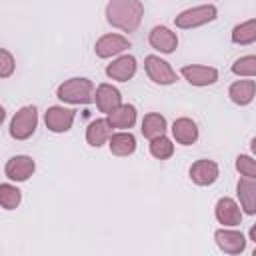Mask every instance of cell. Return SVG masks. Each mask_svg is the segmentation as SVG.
Masks as SVG:
<instances>
[{"label": "cell", "instance_id": "obj_13", "mask_svg": "<svg viewBox=\"0 0 256 256\" xmlns=\"http://www.w3.org/2000/svg\"><path fill=\"white\" fill-rule=\"evenodd\" d=\"M218 176H220V168L210 158H200L192 162V166L188 168V178L196 186H212L218 180Z\"/></svg>", "mask_w": 256, "mask_h": 256}, {"label": "cell", "instance_id": "obj_30", "mask_svg": "<svg viewBox=\"0 0 256 256\" xmlns=\"http://www.w3.org/2000/svg\"><path fill=\"white\" fill-rule=\"evenodd\" d=\"M250 152H252V154L256 156V136H254V138L250 140Z\"/></svg>", "mask_w": 256, "mask_h": 256}, {"label": "cell", "instance_id": "obj_19", "mask_svg": "<svg viewBox=\"0 0 256 256\" xmlns=\"http://www.w3.org/2000/svg\"><path fill=\"white\" fill-rule=\"evenodd\" d=\"M114 128L108 122V118H96L86 126V144L92 148H102L104 144H108L110 136H112Z\"/></svg>", "mask_w": 256, "mask_h": 256}, {"label": "cell", "instance_id": "obj_11", "mask_svg": "<svg viewBox=\"0 0 256 256\" xmlns=\"http://www.w3.org/2000/svg\"><path fill=\"white\" fill-rule=\"evenodd\" d=\"M136 72H138V60L126 52L112 58V62L104 68V74L114 82H128L136 76Z\"/></svg>", "mask_w": 256, "mask_h": 256}, {"label": "cell", "instance_id": "obj_2", "mask_svg": "<svg viewBox=\"0 0 256 256\" xmlns=\"http://www.w3.org/2000/svg\"><path fill=\"white\" fill-rule=\"evenodd\" d=\"M94 92H96V86H94V82L90 78L74 76V78H68V80H64V82L58 84L56 98L62 104L80 106V104L94 102Z\"/></svg>", "mask_w": 256, "mask_h": 256}, {"label": "cell", "instance_id": "obj_14", "mask_svg": "<svg viewBox=\"0 0 256 256\" xmlns=\"http://www.w3.org/2000/svg\"><path fill=\"white\" fill-rule=\"evenodd\" d=\"M148 44L160 54H172L178 48V34L172 28L158 24L148 32Z\"/></svg>", "mask_w": 256, "mask_h": 256}, {"label": "cell", "instance_id": "obj_15", "mask_svg": "<svg viewBox=\"0 0 256 256\" xmlns=\"http://www.w3.org/2000/svg\"><path fill=\"white\" fill-rule=\"evenodd\" d=\"M94 102H96L98 112H102L104 116H108L112 110H116V108L122 104V94H120V90H118L114 84L102 82V84L96 86Z\"/></svg>", "mask_w": 256, "mask_h": 256}, {"label": "cell", "instance_id": "obj_6", "mask_svg": "<svg viewBox=\"0 0 256 256\" xmlns=\"http://www.w3.org/2000/svg\"><path fill=\"white\" fill-rule=\"evenodd\" d=\"M130 40L124 36V34H118V32H108V34H102L96 42H94V54L102 60H108V58H116L120 54H124L128 48H130Z\"/></svg>", "mask_w": 256, "mask_h": 256}, {"label": "cell", "instance_id": "obj_4", "mask_svg": "<svg viewBox=\"0 0 256 256\" xmlns=\"http://www.w3.org/2000/svg\"><path fill=\"white\" fill-rule=\"evenodd\" d=\"M38 128V110L34 104H26L18 108L8 124V132L14 140H28Z\"/></svg>", "mask_w": 256, "mask_h": 256}, {"label": "cell", "instance_id": "obj_25", "mask_svg": "<svg viewBox=\"0 0 256 256\" xmlns=\"http://www.w3.org/2000/svg\"><path fill=\"white\" fill-rule=\"evenodd\" d=\"M22 202V190L16 186V182H2L0 184V206L4 210H16Z\"/></svg>", "mask_w": 256, "mask_h": 256}, {"label": "cell", "instance_id": "obj_10", "mask_svg": "<svg viewBox=\"0 0 256 256\" xmlns=\"http://www.w3.org/2000/svg\"><path fill=\"white\" fill-rule=\"evenodd\" d=\"M214 242L218 246L220 252L224 254H242L246 250V236L238 230V228H230V226H222L214 232Z\"/></svg>", "mask_w": 256, "mask_h": 256}, {"label": "cell", "instance_id": "obj_27", "mask_svg": "<svg viewBox=\"0 0 256 256\" xmlns=\"http://www.w3.org/2000/svg\"><path fill=\"white\" fill-rule=\"evenodd\" d=\"M234 166H236V172H238L240 176H246V178L256 180V158H254V156L238 154Z\"/></svg>", "mask_w": 256, "mask_h": 256}, {"label": "cell", "instance_id": "obj_9", "mask_svg": "<svg viewBox=\"0 0 256 256\" xmlns=\"http://www.w3.org/2000/svg\"><path fill=\"white\" fill-rule=\"evenodd\" d=\"M180 76L196 88H206L218 82V70L214 66H206V64H186L180 68Z\"/></svg>", "mask_w": 256, "mask_h": 256}, {"label": "cell", "instance_id": "obj_29", "mask_svg": "<svg viewBox=\"0 0 256 256\" xmlns=\"http://www.w3.org/2000/svg\"><path fill=\"white\" fill-rule=\"evenodd\" d=\"M248 238H250V240L256 244V222L250 226V230H248Z\"/></svg>", "mask_w": 256, "mask_h": 256}, {"label": "cell", "instance_id": "obj_24", "mask_svg": "<svg viewBox=\"0 0 256 256\" xmlns=\"http://www.w3.org/2000/svg\"><path fill=\"white\" fill-rule=\"evenodd\" d=\"M148 150H150V156L156 158V160H168L174 156V138H168L166 134L162 136H156L152 140H148Z\"/></svg>", "mask_w": 256, "mask_h": 256}, {"label": "cell", "instance_id": "obj_16", "mask_svg": "<svg viewBox=\"0 0 256 256\" xmlns=\"http://www.w3.org/2000/svg\"><path fill=\"white\" fill-rule=\"evenodd\" d=\"M170 132H172V138L176 144L180 146H192L196 144L198 136H200V130H198V124L188 118V116H180L172 122L170 126Z\"/></svg>", "mask_w": 256, "mask_h": 256}, {"label": "cell", "instance_id": "obj_26", "mask_svg": "<svg viewBox=\"0 0 256 256\" xmlns=\"http://www.w3.org/2000/svg\"><path fill=\"white\" fill-rule=\"evenodd\" d=\"M230 72L238 78H256V54H244L236 58L230 66Z\"/></svg>", "mask_w": 256, "mask_h": 256}, {"label": "cell", "instance_id": "obj_1", "mask_svg": "<svg viewBox=\"0 0 256 256\" xmlns=\"http://www.w3.org/2000/svg\"><path fill=\"white\" fill-rule=\"evenodd\" d=\"M106 22L120 32H136L144 18L142 0H108L104 8Z\"/></svg>", "mask_w": 256, "mask_h": 256}, {"label": "cell", "instance_id": "obj_3", "mask_svg": "<svg viewBox=\"0 0 256 256\" xmlns=\"http://www.w3.org/2000/svg\"><path fill=\"white\" fill-rule=\"evenodd\" d=\"M216 18H218V8L214 4H198V6L186 8L180 14H176L174 24L180 30H192V28H200L204 24H210Z\"/></svg>", "mask_w": 256, "mask_h": 256}, {"label": "cell", "instance_id": "obj_20", "mask_svg": "<svg viewBox=\"0 0 256 256\" xmlns=\"http://www.w3.org/2000/svg\"><path fill=\"white\" fill-rule=\"evenodd\" d=\"M136 136L130 130H114L110 140H108V148L114 156H132L136 152Z\"/></svg>", "mask_w": 256, "mask_h": 256}, {"label": "cell", "instance_id": "obj_8", "mask_svg": "<svg viewBox=\"0 0 256 256\" xmlns=\"http://www.w3.org/2000/svg\"><path fill=\"white\" fill-rule=\"evenodd\" d=\"M76 120V110L74 108H68L64 104L60 106H50L46 112H44V124L50 132L54 134H64L72 128Z\"/></svg>", "mask_w": 256, "mask_h": 256}, {"label": "cell", "instance_id": "obj_17", "mask_svg": "<svg viewBox=\"0 0 256 256\" xmlns=\"http://www.w3.org/2000/svg\"><path fill=\"white\" fill-rule=\"evenodd\" d=\"M236 198L244 214L254 216L256 214V180L240 176L236 182Z\"/></svg>", "mask_w": 256, "mask_h": 256}, {"label": "cell", "instance_id": "obj_22", "mask_svg": "<svg viewBox=\"0 0 256 256\" xmlns=\"http://www.w3.org/2000/svg\"><path fill=\"white\" fill-rule=\"evenodd\" d=\"M166 130H168V122H166V118L160 112H148V114H144V118L140 122V132H142V136L146 140H152L156 136H162V134H166Z\"/></svg>", "mask_w": 256, "mask_h": 256}, {"label": "cell", "instance_id": "obj_12", "mask_svg": "<svg viewBox=\"0 0 256 256\" xmlns=\"http://www.w3.org/2000/svg\"><path fill=\"white\" fill-rule=\"evenodd\" d=\"M214 218H216L218 224H222V226L236 228V226L242 224L244 212H242L238 200H234V198H230V196H222V198H218V202L214 204Z\"/></svg>", "mask_w": 256, "mask_h": 256}, {"label": "cell", "instance_id": "obj_21", "mask_svg": "<svg viewBox=\"0 0 256 256\" xmlns=\"http://www.w3.org/2000/svg\"><path fill=\"white\" fill-rule=\"evenodd\" d=\"M106 118H108V122L112 124L114 130H130V128H134V124L138 120V110H136L134 104H124L122 102Z\"/></svg>", "mask_w": 256, "mask_h": 256}, {"label": "cell", "instance_id": "obj_7", "mask_svg": "<svg viewBox=\"0 0 256 256\" xmlns=\"http://www.w3.org/2000/svg\"><path fill=\"white\" fill-rule=\"evenodd\" d=\"M34 172H36V162L28 154H16V156L8 158L4 164V176L16 184L30 180L34 176Z\"/></svg>", "mask_w": 256, "mask_h": 256}, {"label": "cell", "instance_id": "obj_23", "mask_svg": "<svg viewBox=\"0 0 256 256\" xmlns=\"http://www.w3.org/2000/svg\"><path fill=\"white\" fill-rule=\"evenodd\" d=\"M230 40L232 44L238 46H248L256 42V18H248L240 24H236L230 32Z\"/></svg>", "mask_w": 256, "mask_h": 256}, {"label": "cell", "instance_id": "obj_31", "mask_svg": "<svg viewBox=\"0 0 256 256\" xmlns=\"http://www.w3.org/2000/svg\"><path fill=\"white\" fill-rule=\"evenodd\" d=\"M252 254H254V256H256V246H254V250H252Z\"/></svg>", "mask_w": 256, "mask_h": 256}, {"label": "cell", "instance_id": "obj_5", "mask_svg": "<svg viewBox=\"0 0 256 256\" xmlns=\"http://www.w3.org/2000/svg\"><path fill=\"white\" fill-rule=\"evenodd\" d=\"M144 72L148 80H152L158 86H172L178 80V74L170 66V62H166L158 54H148L144 58Z\"/></svg>", "mask_w": 256, "mask_h": 256}, {"label": "cell", "instance_id": "obj_28", "mask_svg": "<svg viewBox=\"0 0 256 256\" xmlns=\"http://www.w3.org/2000/svg\"><path fill=\"white\" fill-rule=\"evenodd\" d=\"M16 70V58L8 48L0 50V78H10Z\"/></svg>", "mask_w": 256, "mask_h": 256}, {"label": "cell", "instance_id": "obj_18", "mask_svg": "<svg viewBox=\"0 0 256 256\" xmlns=\"http://www.w3.org/2000/svg\"><path fill=\"white\" fill-rule=\"evenodd\" d=\"M228 98L236 106H248V104H252V100L256 98V80H252V78L234 80L228 86Z\"/></svg>", "mask_w": 256, "mask_h": 256}]
</instances>
